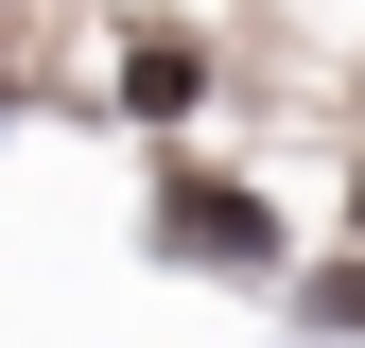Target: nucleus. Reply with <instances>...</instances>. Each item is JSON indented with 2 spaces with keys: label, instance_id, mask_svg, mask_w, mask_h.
Instances as JSON below:
<instances>
[{
  "label": "nucleus",
  "instance_id": "obj_2",
  "mask_svg": "<svg viewBox=\"0 0 365 348\" xmlns=\"http://www.w3.org/2000/svg\"><path fill=\"white\" fill-rule=\"evenodd\" d=\"M122 105H140V122H192V35H140V53H122Z\"/></svg>",
  "mask_w": 365,
  "mask_h": 348
},
{
  "label": "nucleus",
  "instance_id": "obj_1",
  "mask_svg": "<svg viewBox=\"0 0 365 348\" xmlns=\"http://www.w3.org/2000/svg\"><path fill=\"white\" fill-rule=\"evenodd\" d=\"M157 244H174V261H209V279H226V261L261 279V261H279V209L226 192V174H174V192H157Z\"/></svg>",
  "mask_w": 365,
  "mask_h": 348
},
{
  "label": "nucleus",
  "instance_id": "obj_3",
  "mask_svg": "<svg viewBox=\"0 0 365 348\" xmlns=\"http://www.w3.org/2000/svg\"><path fill=\"white\" fill-rule=\"evenodd\" d=\"M348 244H365V174H348Z\"/></svg>",
  "mask_w": 365,
  "mask_h": 348
}]
</instances>
